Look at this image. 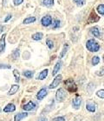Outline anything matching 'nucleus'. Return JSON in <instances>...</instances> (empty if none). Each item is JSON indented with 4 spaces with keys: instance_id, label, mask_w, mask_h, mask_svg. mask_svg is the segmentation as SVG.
<instances>
[{
    "instance_id": "1",
    "label": "nucleus",
    "mask_w": 104,
    "mask_h": 121,
    "mask_svg": "<svg viewBox=\"0 0 104 121\" xmlns=\"http://www.w3.org/2000/svg\"><path fill=\"white\" fill-rule=\"evenodd\" d=\"M86 47H87V49L89 52H98L99 50H100V44L95 39H89V40H88L87 44H86Z\"/></svg>"
},
{
    "instance_id": "2",
    "label": "nucleus",
    "mask_w": 104,
    "mask_h": 121,
    "mask_svg": "<svg viewBox=\"0 0 104 121\" xmlns=\"http://www.w3.org/2000/svg\"><path fill=\"white\" fill-rule=\"evenodd\" d=\"M64 84L67 86V90H68L69 92H76L77 91V86L75 84L74 80L69 78V79H67L64 81Z\"/></svg>"
},
{
    "instance_id": "3",
    "label": "nucleus",
    "mask_w": 104,
    "mask_h": 121,
    "mask_svg": "<svg viewBox=\"0 0 104 121\" xmlns=\"http://www.w3.org/2000/svg\"><path fill=\"white\" fill-rule=\"evenodd\" d=\"M66 98V91L64 89L60 88L58 89L56 94V99L58 102H63Z\"/></svg>"
},
{
    "instance_id": "4",
    "label": "nucleus",
    "mask_w": 104,
    "mask_h": 121,
    "mask_svg": "<svg viewBox=\"0 0 104 121\" xmlns=\"http://www.w3.org/2000/svg\"><path fill=\"white\" fill-rule=\"evenodd\" d=\"M62 79H63V76L61 74L57 75V76L55 78V79L53 80V82L50 84V85H49V87L50 89H54V88H56V87H57L58 85H59V84L61 83V81H62Z\"/></svg>"
},
{
    "instance_id": "5",
    "label": "nucleus",
    "mask_w": 104,
    "mask_h": 121,
    "mask_svg": "<svg viewBox=\"0 0 104 121\" xmlns=\"http://www.w3.org/2000/svg\"><path fill=\"white\" fill-rule=\"evenodd\" d=\"M86 108H87V110L88 112H96V102L93 101V100H88L87 101V105H86Z\"/></svg>"
},
{
    "instance_id": "6",
    "label": "nucleus",
    "mask_w": 104,
    "mask_h": 121,
    "mask_svg": "<svg viewBox=\"0 0 104 121\" xmlns=\"http://www.w3.org/2000/svg\"><path fill=\"white\" fill-rule=\"evenodd\" d=\"M81 104H82V98L77 95V96L72 100V105H73V107H74L75 109H78V108L80 107Z\"/></svg>"
},
{
    "instance_id": "7",
    "label": "nucleus",
    "mask_w": 104,
    "mask_h": 121,
    "mask_svg": "<svg viewBox=\"0 0 104 121\" xmlns=\"http://www.w3.org/2000/svg\"><path fill=\"white\" fill-rule=\"evenodd\" d=\"M42 22V25H44V26H49V25H51L52 23V18L50 16H45L41 20Z\"/></svg>"
},
{
    "instance_id": "8",
    "label": "nucleus",
    "mask_w": 104,
    "mask_h": 121,
    "mask_svg": "<svg viewBox=\"0 0 104 121\" xmlns=\"http://www.w3.org/2000/svg\"><path fill=\"white\" fill-rule=\"evenodd\" d=\"M5 37L6 34H4L0 39V54L3 52L5 48Z\"/></svg>"
},
{
    "instance_id": "9",
    "label": "nucleus",
    "mask_w": 104,
    "mask_h": 121,
    "mask_svg": "<svg viewBox=\"0 0 104 121\" xmlns=\"http://www.w3.org/2000/svg\"><path fill=\"white\" fill-rule=\"evenodd\" d=\"M15 110H16V106H15V105L12 104V103L8 104L4 108V112H14Z\"/></svg>"
},
{
    "instance_id": "10",
    "label": "nucleus",
    "mask_w": 104,
    "mask_h": 121,
    "mask_svg": "<svg viewBox=\"0 0 104 121\" xmlns=\"http://www.w3.org/2000/svg\"><path fill=\"white\" fill-rule=\"evenodd\" d=\"M99 20V17L95 13V11H92L90 14V16L88 17V23H94V22H96V21H98Z\"/></svg>"
},
{
    "instance_id": "11",
    "label": "nucleus",
    "mask_w": 104,
    "mask_h": 121,
    "mask_svg": "<svg viewBox=\"0 0 104 121\" xmlns=\"http://www.w3.org/2000/svg\"><path fill=\"white\" fill-rule=\"evenodd\" d=\"M46 95H47L46 89L43 88L38 91V93H37V95H36V98H37V99H38V100H42L44 98H45V97H46Z\"/></svg>"
},
{
    "instance_id": "12",
    "label": "nucleus",
    "mask_w": 104,
    "mask_h": 121,
    "mask_svg": "<svg viewBox=\"0 0 104 121\" xmlns=\"http://www.w3.org/2000/svg\"><path fill=\"white\" fill-rule=\"evenodd\" d=\"M35 107H36V105H35L33 102L30 101V102H29L28 104L24 105V106H23V109L24 111H31V110H34Z\"/></svg>"
},
{
    "instance_id": "13",
    "label": "nucleus",
    "mask_w": 104,
    "mask_h": 121,
    "mask_svg": "<svg viewBox=\"0 0 104 121\" xmlns=\"http://www.w3.org/2000/svg\"><path fill=\"white\" fill-rule=\"evenodd\" d=\"M61 65H62V61H58L57 63L56 64L55 67L53 69V72H52V75H53V76L56 75V73L59 72V70H60V68H61Z\"/></svg>"
},
{
    "instance_id": "14",
    "label": "nucleus",
    "mask_w": 104,
    "mask_h": 121,
    "mask_svg": "<svg viewBox=\"0 0 104 121\" xmlns=\"http://www.w3.org/2000/svg\"><path fill=\"white\" fill-rule=\"evenodd\" d=\"M18 89H19V85H13L11 86V89H10V91H9V95H13L16 92V91H18Z\"/></svg>"
},
{
    "instance_id": "15",
    "label": "nucleus",
    "mask_w": 104,
    "mask_h": 121,
    "mask_svg": "<svg viewBox=\"0 0 104 121\" xmlns=\"http://www.w3.org/2000/svg\"><path fill=\"white\" fill-rule=\"evenodd\" d=\"M27 116H28V113H26V112H21V113H18V114H16V115L15 116L14 119H15V121H20L21 119H23V118H26Z\"/></svg>"
},
{
    "instance_id": "16",
    "label": "nucleus",
    "mask_w": 104,
    "mask_h": 121,
    "mask_svg": "<svg viewBox=\"0 0 104 121\" xmlns=\"http://www.w3.org/2000/svg\"><path fill=\"white\" fill-rule=\"evenodd\" d=\"M90 32L96 38H100V30L97 27H93L90 29Z\"/></svg>"
},
{
    "instance_id": "17",
    "label": "nucleus",
    "mask_w": 104,
    "mask_h": 121,
    "mask_svg": "<svg viewBox=\"0 0 104 121\" xmlns=\"http://www.w3.org/2000/svg\"><path fill=\"white\" fill-rule=\"evenodd\" d=\"M43 37H44V35H43L42 32H36L32 35V39H34V40H41L43 39Z\"/></svg>"
},
{
    "instance_id": "18",
    "label": "nucleus",
    "mask_w": 104,
    "mask_h": 121,
    "mask_svg": "<svg viewBox=\"0 0 104 121\" xmlns=\"http://www.w3.org/2000/svg\"><path fill=\"white\" fill-rule=\"evenodd\" d=\"M47 75H48V70L46 69V70H44V71L39 74V76L37 77V79H39V80L44 79V78L47 77Z\"/></svg>"
},
{
    "instance_id": "19",
    "label": "nucleus",
    "mask_w": 104,
    "mask_h": 121,
    "mask_svg": "<svg viewBox=\"0 0 104 121\" xmlns=\"http://www.w3.org/2000/svg\"><path fill=\"white\" fill-rule=\"evenodd\" d=\"M36 21V17H27L24 20V24L25 25H28V24H31V23H34Z\"/></svg>"
},
{
    "instance_id": "20",
    "label": "nucleus",
    "mask_w": 104,
    "mask_h": 121,
    "mask_svg": "<svg viewBox=\"0 0 104 121\" xmlns=\"http://www.w3.org/2000/svg\"><path fill=\"white\" fill-rule=\"evenodd\" d=\"M13 74L15 76V80H16V82H18L20 80V74H19V72L17 71V70H14L13 71Z\"/></svg>"
},
{
    "instance_id": "21",
    "label": "nucleus",
    "mask_w": 104,
    "mask_h": 121,
    "mask_svg": "<svg viewBox=\"0 0 104 121\" xmlns=\"http://www.w3.org/2000/svg\"><path fill=\"white\" fill-rule=\"evenodd\" d=\"M33 75H34V72H30V71H26V72H24V76L28 78H31L33 77Z\"/></svg>"
},
{
    "instance_id": "22",
    "label": "nucleus",
    "mask_w": 104,
    "mask_h": 121,
    "mask_svg": "<svg viewBox=\"0 0 104 121\" xmlns=\"http://www.w3.org/2000/svg\"><path fill=\"white\" fill-rule=\"evenodd\" d=\"M43 3L45 6H51L54 4V0H44Z\"/></svg>"
},
{
    "instance_id": "23",
    "label": "nucleus",
    "mask_w": 104,
    "mask_h": 121,
    "mask_svg": "<svg viewBox=\"0 0 104 121\" xmlns=\"http://www.w3.org/2000/svg\"><path fill=\"white\" fill-rule=\"evenodd\" d=\"M97 11L101 15H104V4H100L97 7Z\"/></svg>"
},
{
    "instance_id": "24",
    "label": "nucleus",
    "mask_w": 104,
    "mask_h": 121,
    "mask_svg": "<svg viewBox=\"0 0 104 121\" xmlns=\"http://www.w3.org/2000/svg\"><path fill=\"white\" fill-rule=\"evenodd\" d=\"M18 57H19V51L18 50H15L12 52V58H13V59H17Z\"/></svg>"
},
{
    "instance_id": "25",
    "label": "nucleus",
    "mask_w": 104,
    "mask_h": 121,
    "mask_svg": "<svg viewBox=\"0 0 104 121\" xmlns=\"http://www.w3.org/2000/svg\"><path fill=\"white\" fill-rule=\"evenodd\" d=\"M99 62H100V58H99V57H97V56H96V57H94V58H92V65H96L97 64H99Z\"/></svg>"
},
{
    "instance_id": "26",
    "label": "nucleus",
    "mask_w": 104,
    "mask_h": 121,
    "mask_svg": "<svg viewBox=\"0 0 104 121\" xmlns=\"http://www.w3.org/2000/svg\"><path fill=\"white\" fill-rule=\"evenodd\" d=\"M60 26V21L59 20H54V22H53V25H52V27L56 29V28H58Z\"/></svg>"
},
{
    "instance_id": "27",
    "label": "nucleus",
    "mask_w": 104,
    "mask_h": 121,
    "mask_svg": "<svg viewBox=\"0 0 104 121\" xmlns=\"http://www.w3.org/2000/svg\"><path fill=\"white\" fill-rule=\"evenodd\" d=\"M68 44H65V45H64V48H63V52H62V53H61V55H60L61 58L64 56V54H65V53L67 52V51H68Z\"/></svg>"
},
{
    "instance_id": "28",
    "label": "nucleus",
    "mask_w": 104,
    "mask_h": 121,
    "mask_svg": "<svg viewBox=\"0 0 104 121\" xmlns=\"http://www.w3.org/2000/svg\"><path fill=\"white\" fill-rule=\"evenodd\" d=\"M46 43H47V45H48V47H49V49H52V48L54 47V42L52 41V40H50V39H48Z\"/></svg>"
},
{
    "instance_id": "29",
    "label": "nucleus",
    "mask_w": 104,
    "mask_h": 121,
    "mask_svg": "<svg viewBox=\"0 0 104 121\" xmlns=\"http://www.w3.org/2000/svg\"><path fill=\"white\" fill-rule=\"evenodd\" d=\"M73 1L77 5H79V6L83 5V4H85V0H73Z\"/></svg>"
},
{
    "instance_id": "30",
    "label": "nucleus",
    "mask_w": 104,
    "mask_h": 121,
    "mask_svg": "<svg viewBox=\"0 0 104 121\" xmlns=\"http://www.w3.org/2000/svg\"><path fill=\"white\" fill-rule=\"evenodd\" d=\"M96 75H97V76H100V77L103 76L104 75V67H101V70L97 71V72H96Z\"/></svg>"
},
{
    "instance_id": "31",
    "label": "nucleus",
    "mask_w": 104,
    "mask_h": 121,
    "mask_svg": "<svg viewBox=\"0 0 104 121\" xmlns=\"http://www.w3.org/2000/svg\"><path fill=\"white\" fill-rule=\"evenodd\" d=\"M96 95L98 97H100L101 99H104V90H100V91H97Z\"/></svg>"
},
{
    "instance_id": "32",
    "label": "nucleus",
    "mask_w": 104,
    "mask_h": 121,
    "mask_svg": "<svg viewBox=\"0 0 104 121\" xmlns=\"http://www.w3.org/2000/svg\"><path fill=\"white\" fill-rule=\"evenodd\" d=\"M52 121H65V118L63 117H57V118H53Z\"/></svg>"
},
{
    "instance_id": "33",
    "label": "nucleus",
    "mask_w": 104,
    "mask_h": 121,
    "mask_svg": "<svg viewBox=\"0 0 104 121\" xmlns=\"http://www.w3.org/2000/svg\"><path fill=\"white\" fill-rule=\"evenodd\" d=\"M11 66L9 65H1L0 64V69H11Z\"/></svg>"
},
{
    "instance_id": "34",
    "label": "nucleus",
    "mask_w": 104,
    "mask_h": 121,
    "mask_svg": "<svg viewBox=\"0 0 104 121\" xmlns=\"http://www.w3.org/2000/svg\"><path fill=\"white\" fill-rule=\"evenodd\" d=\"M24 2V0H14V4L15 5H19Z\"/></svg>"
},
{
    "instance_id": "35",
    "label": "nucleus",
    "mask_w": 104,
    "mask_h": 121,
    "mask_svg": "<svg viewBox=\"0 0 104 121\" xmlns=\"http://www.w3.org/2000/svg\"><path fill=\"white\" fill-rule=\"evenodd\" d=\"M11 14H9V15H7V17H6V18H5V19H4V22H8V20L9 19H11Z\"/></svg>"
},
{
    "instance_id": "36",
    "label": "nucleus",
    "mask_w": 104,
    "mask_h": 121,
    "mask_svg": "<svg viewBox=\"0 0 104 121\" xmlns=\"http://www.w3.org/2000/svg\"><path fill=\"white\" fill-rule=\"evenodd\" d=\"M38 121H47V119L45 118H40Z\"/></svg>"
},
{
    "instance_id": "37",
    "label": "nucleus",
    "mask_w": 104,
    "mask_h": 121,
    "mask_svg": "<svg viewBox=\"0 0 104 121\" xmlns=\"http://www.w3.org/2000/svg\"><path fill=\"white\" fill-rule=\"evenodd\" d=\"M4 27H3V25H0V32H2V30H3Z\"/></svg>"
},
{
    "instance_id": "38",
    "label": "nucleus",
    "mask_w": 104,
    "mask_h": 121,
    "mask_svg": "<svg viewBox=\"0 0 104 121\" xmlns=\"http://www.w3.org/2000/svg\"><path fill=\"white\" fill-rule=\"evenodd\" d=\"M103 60H104V55H103Z\"/></svg>"
},
{
    "instance_id": "39",
    "label": "nucleus",
    "mask_w": 104,
    "mask_h": 121,
    "mask_svg": "<svg viewBox=\"0 0 104 121\" xmlns=\"http://www.w3.org/2000/svg\"><path fill=\"white\" fill-rule=\"evenodd\" d=\"M0 112H1V109H0Z\"/></svg>"
}]
</instances>
